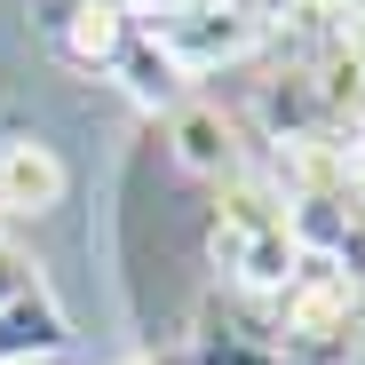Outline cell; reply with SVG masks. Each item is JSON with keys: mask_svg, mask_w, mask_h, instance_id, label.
<instances>
[{"mask_svg": "<svg viewBox=\"0 0 365 365\" xmlns=\"http://www.w3.org/2000/svg\"><path fill=\"white\" fill-rule=\"evenodd\" d=\"M207 255L215 270L238 286L270 302L294 270H302V247H294V215L278 199V182L262 167H238L230 182H215V222H207Z\"/></svg>", "mask_w": 365, "mask_h": 365, "instance_id": "6da1fadb", "label": "cell"}, {"mask_svg": "<svg viewBox=\"0 0 365 365\" xmlns=\"http://www.w3.org/2000/svg\"><path fill=\"white\" fill-rule=\"evenodd\" d=\"M357 310H365V294L349 286V270H334L326 255H302V270L270 294V341H278L286 357H318V365H326V357L349 341Z\"/></svg>", "mask_w": 365, "mask_h": 365, "instance_id": "7a4b0ae2", "label": "cell"}, {"mask_svg": "<svg viewBox=\"0 0 365 365\" xmlns=\"http://www.w3.org/2000/svg\"><path fill=\"white\" fill-rule=\"evenodd\" d=\"M151 32L167 40V56L182 72H222V64H247V56H262L278 40V16L255 9V0H222V9H143Z\"/></svg>", "mask_w": 365, "mask_h": 365, "instance_id": "3957f363", "label": "cell"}, {"mask_svg": "<svg viewBox=\"0 0 365 365\" xmlns=\"http://www.w3.org/2000/svg\"><path fill=\"white\" fill-rule=\"evenodd\" d=\"M135 16L143 9H119V0H32L40 40L64 56V64H80V72H111L128 32H135Z\"/></svg>", "mask_w": 365, "mask_h": 365, "instance_id": "277c9868", "label": "cell"}, {"mask_svg": "<svg viewBox=\"0 0 365 365\" xmlns=\"http://www.w3.org/2000/svg\"><path fill=\"white\" fill-rule=\"evenodd\" d=\"M167 143H175V167H191L207 182H230L238 167H247V151H238V119L207 96H182L167 111Z\"/></svg>", "mask_w": 365, "mask_h": 365, "instance_id": "5b68a950", "label": "cell"}, {"mask_svg": "<svg viewBox=\"0 0 365 365\" xmlns=\"http://www.w3.org/2000/svg\"><path fill=\"white\" fill-rule=\"evenodd\" d=\"M64 191H72V175H64V159L40 135H9L0 143V222H32L48 207H64Z\"/></svg>", "mask_w": 365, "mask_h": 365, "instance_id": "8992f818", "label": "cell"}, {"mask_svg": "<svg viewBox=\"0 0 365 365\" xmlns=\"http://www.w3.org/2000/svg\"><path fill=\"white\" fill-rule=\"evenodd\" d=\"M111 80L128 88V103H143V111H159V119H167L182 96H191V72L167 56V40L151 32V16H135V32H128V48H119Z\"/></svg>", "mask_w": 365, "mask_h": 365, "instance_id": "52a82bcc", "label": "cell"}, {"mask_svg": "<svg viewBox=\"0 0 365 365\" xmlns=\"http://www.w3.org/2000/svg\"><path fill=\"white\" fill-rule=\"evenodd\" d=\"M310 80H318V111H326V135L334 143H365V56L349 40H326L310 56Z\"/></svg>", "mask_w": 365, "mask_h": 365, "instance_id": "ba28073f", "label": "cell"}, {"mask_svg": "<svg viewBox=\"0 0 365 365\" xmlns=\"http://www.w3.org/2000/svg\"><path fill=\"white\" fill-rule=\"evenodd\" d=\"M255 111H262V143L326 135V111H318V80H310V56H286V64H278V72L262 80Z\"/></svg>", "mask_w": 365, "mask_h": 365, "instance_id": "9c48e42d", "label": "cell"}, {"mask_svg": "<svg viewBox=\"0 0 365 365\" xmlns=\"http://www.w3.org/2000/svg\"><path fill=\"white\" fill-rule=\"evenodd\" d=\"M64 341H72V326H64V310L48 302V286L0 310V365H56Z\"/></svg>", "mask_w": 365, "mask_h": 365, "instance_id": "30bf717a", "label": "cell"}, {"mask_svg": "<svg viewBox=\"0 0 365 365\" xmlns=\"http://www.w3.org/2000/svg\"><path fill=\"white\" fill-rule=\"evenodd\" d=\"M24 294H40V262L16 247V238H0V310L24 302Z\"/></svg>", "mask_w": 365, "mask_h": 365, "instance_id": "8fae6325", "label": "cell"}]
</instances>
